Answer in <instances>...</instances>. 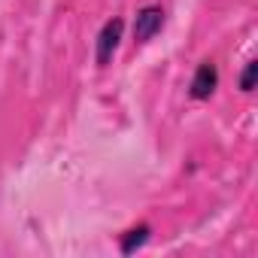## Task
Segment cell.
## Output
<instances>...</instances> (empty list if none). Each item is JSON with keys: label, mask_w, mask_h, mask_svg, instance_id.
I'll list each match as a JSON object with an SVG mask.
<instances>
[{"label": "cell", "mask_w": 258, "mask_h": 258, "mask_svg": "<svg viewBox=\"0 0 258 258\" xmlns=\"http://www.w3.org/2000/svg\"><path fill=\"white\" fill-rule=\"evenodd\" d=\"M121 34H124V22H121V19H109V22L100 28V34H97V49H94L97 67H106V64L112 61V55H115V49H118V43H121Z\"/></svg>", "instance_id": "6da1fadb"}, {"label": "cell", "mask_w": 258, "mask_h": 258, "mask_svg": "<svg viewBox=\"0 0 258 258\" xmlns=\"http://www.w3.org/2000/svg\"><path fill=\"white\" fill-rule=\"evenodd\" d=\"M161 28H164V10L158 4L137 10V19H134V40L137 43H149Z\"/></svg>", "instance_id": "7a4b0ae2"}, {"label": "cell", "mask_w": 258, "mask_h": 258, "mask_svg": "<svg viewBox=\"0 0 258 258\" xmlns=\"http://www.w3.org/2000/svg\"><path fill=\"white\" fill-rule=\"evenodd\" d=\"M216 85H219V67L213 61H204L195 70V76H191L188 94H191V100H210L213 91H216Z\"/></svg>", "instance_id": "3957f363"}, {"label": "cell", "mask_w": 258, "mask_h": 258, "mask_svg": "<svg viewBox=\"0 0 258 258\" xmlns=\"http://www.w3.org/2000/svg\"><path fill=\"white\" fill-rule=\"evenodd\" d=\"M149 234H152V228H149V225H137V228H127V231L121 234V243H118L121 255H131V252H137L140 246H146Z\"/></svg>", "instance_id": "277c9868"}, {"label": "cell", "mask_w": 258, "mask_h": 258, "mask_svg": "<svg viewBox=\"0 0 258 258\" xmlns=\"http://www.w3.org/2000/svg\"><path fill=\"white\" fill-rule=\"evenodd\" d=\"M255 70H258V64L249 61L246 70H243V76H240V91H252L255 88Z\"/></svg>", "instance_id": "5b68a950"}]
</instances>
